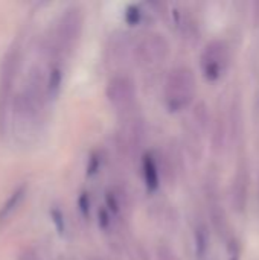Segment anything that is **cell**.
I'll return each mask as SVG.
<instances>
[{
  "label": "cell",
  "mask_w": 259,
  "mask_h": 260,
  "mask_svg": "<svg viewBox=\"0 0 259 260\" xmlns=\"http://www.w3.org/2000/svg\"><path fill=\"white\" fill-rule=\"evenodd\" d=\"M52 218H53V222L56 225V230L63 235L64 233V218H63V213L60 210H52Z\"/></svg>",
  "instance_id": "obj_5"
},
{
  "label": "cell",
  "mask_w": 259,
  "mask_h": 260,
  "mask_svg": "<svg viewBox=\"0 0 259 260\" xmlns=\"http://www.w3.org/2000/svg\"><path fill=\"white\" fill-rule=\"evenodd\" d=\"M79 206H81V210H82L84 213H89V198H87L85 193H82V197H81V200H79Z\"/></svg>",
  "instance_id": "obj_7"
},
{
  "label": "cell",
  "mask_w": 259,
  "mask_h": 260,
  "mask_svg": "<svg viewBox=\"0 0 259 260\" xmlns=\"http://www.w3.org/2000/svg\"><path fill=\"white\" fill-rule=\"evenodd\" d=\"M140 17H142V11H140V8H139V6L131 5V6H128V8H127V11H125V20H127L130 24H136V23H139Z\"/></svg>",
  "instance_id": "obj_4"
},
{
  "label": "cell",
  "mask_w": 259,
  "mask_h": 260,
  "mask_svg": "<svg viewBox=\"0 0 259 260\" xmlns=\"http://www.w3.org/2000/svg\"><path fill=\"white\" fill-rule=\"evenodd\" d=\"M99 216H101V225L102 227H107L108 225V213L105 210H102Z\"/></svg>",
  "instance_id": "obj_8"
},
{
  "label": "cell",
  "mask_w": 259,
  "mask_h": 260,
  "mask_svg": "<svg viewBox=\"0 0 259 260\" xmlns=\"http://www.w3.org/2000/svg\"><path fill=\"white\" fill-rule=\"evenodd\" d=\"M142 166H143V177H145L147 187L150 190H156L159 187V171H157V165L151 154H147L143 157Z\"/></svg>",
  "instance_id": "obj_1"
},
{
  "label": "cell",
  "mask_w": 259,
  "mask_h": 260,
  "mask_svg": "<svg viewBox=\"0 0 259 260\" xmlns=\"http://www.w3.org/2000/svg\"><path fill=\"white\" fill-rule=\"evenodd\" d=\"M24 193H26V186L21 184V186H18V187L8 197V200L5 201V204L0 207V221L6 219V218L17 209V206H18V204L21 203V200L24 198Z\"/></svg>",
  "instance_id": "obj_2"
},
{
  "label": "cell",
  "mask_w": 259,
  "mask_h": 260,
  "mask_svg": "<svg viewBox=\"0 0 259 260\" xmlns=\"http://www.w3.org/2000/svg\"><path fill=\"white\" fill-rule=\"evenodd\" d=\"M195 248H197V254L200 259H203L208 253V236L205 230H198L197 236H195Z\"/></svg>",
  "instance_id": "obj_3"
},
{
  "label": "cell",
  "mask_w": 259,
  "mask_h": 260,
  "mask_svg": "<svg viewBox=\"0 0 259 260\" xmlns=\"http://www.w3.org/2000/svg\"><path fill=\"white\" fill-rule=\"evenodd\" d=\"M107 204H108V209H110L113 213H118V212H119V204H118L116 198H114L111 193L107 195Z\"/></svg>",
  "instance_id": "obj_6"
}]
</instances>
